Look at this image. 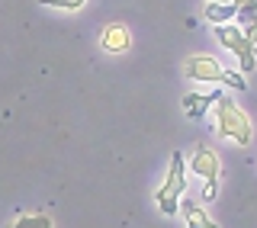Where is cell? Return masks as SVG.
Returning <instances> with one entry per match:
<instances>
[{
	"instance_id": "obj_12",
	"label": "cell",
	"mask_w": 257,
	"mask_h": 228,
	"mask_svg": "<svg viewBox=\"0 0 257 228\" xmlns=\"http://www.w3.org/2000/svg\"><path fill=\"white\" fill-rule=\"evenodd\" d=\"M219 84L231 87V90H247V80H244V74H238V71H222V80H219Z\"/></svg>"
},
{
	"instance_id": "obj_7",
	"label": "cell",
	"mask_w": 257,
	"mask_h": 228,
	"mask_svg": "<svg viewBox=\"0 0 257 228\" xmlns=\"http://www.w3.org/2000/svg\"><path fill=\"white\" fill-rule=\"evenodd\" d=\"M177 212H183V218H187V228H219L212 222V218H209L203 209L196 206V202H180V209H177Z\"/></svg>"
},
{
	"instance_id": "obj_1",
	"label": "cell",
	"mask_w": 257,
	"mask_h": 228,
	"mask_svg": "<svg viewBox=\"0 0 257 228\" xmlns=\"http://www.w3.org/2000/svg\"><path fill=\"white\" fill-rule=\"evenodd\" d=\"M215 119H219V135L231 138L235 145H251V122L238 103H231V96L215 100Z\"/></svg>"
},
{
	"instance_id": "obj_2",
	"label": "cell",
	"mask_w": 257,
	"mask_h": 228,
	"mask_svg": "<svg viewBox=\"0 0 257 228\" xmlns=\"http://www.w3.org/2000/svg\"><path fill=\"white\" fill-rule=\"evenodd\" d=\"M183 190H187V161H183L180 151H174L171 170H167V180H164V186L158 190V206H161V212H164V215H177Z\"/></svg>"
},
{
	"instance_id": "obj_5",
	"label": "cell",
	"mask_w": 257,
	"mask_h": 228,
	"mask_svg": "<svg viewBox=\"0 0 257 228\" xmlns=\"http://www.w3.org/2000/svg\"><path fill=\"white\" fill-rule=\"evenodd\" d=\"M193 170L203 177L206 183H219V154H215L209 145H199L196 154H193Z\"/></svg>"
},
{
	"instance_id": "obj_14",
	"label": "cell",
	"mask_w": 257,
	"mask_h": 228,
	"mask_svg": "<svg viewBox=\"0 0 257 228\" xmlns=\"http://www.w3.org/2000/svg\"><path fill=\"white\" fill-rule=\"evenodd\" d=\"M215 4H241V0H215Z\"/></svg>"
},
{
	"instance_id": "obj_10",
	"label": "cell",
	"mask_w": 257,
	"mask_h": 228,
	"mask_svg": "<svg viewBox=\"0 0 257 228\" xmlns=\"http://www.w3.org/2000/svg\"><path fill=\"white\" fill-rule=\"evenodd\" d=\"M13 228H55V225H52V218H48V215L39 212V215H20L13 222Z\"/></svg>"
},
{
	"instance_id": "obj_9",
	"label": "cell",
	"mask_w": 257,
	"mask_h": 228,
	"mask_svg": "<svg viewBox=\"0 0 257 228\" xmlns=\"http://www.w3.org/2000/svg\"><path fill=\"white\" fill-rule=\"evenodd\" d=\"M203 13H206L209 23H215V26H219V23H231V20H235L238 4H215V0H209Z\"/></svg>"
},
{
	"instance_id": "obj_6",
	"label": "cell",
	"mask_w": 257,
	"mask_h": 228,
	"mask_svg": "<svg viewBox=\"0 0 257 228\" xmlns=\"http://www.w3.org/2000/svg\"><path fill=\"white\" fill-rule=\"evenodd\" d=\"M219 96H222V93H187L180 103H183V109H187V116H190V119H203V116H206V109L212 106Z\"/></svg>"
},
{
	"instance_id": "obj_3",
	"label": "cell",
	"mask_w": 257,
	"mask_h": 228,
	"mask_svg": "<svg viewBox=\"0 0 257 228\" xmlns=\"http://www.w3.org/2000/svg\"><path fill=\"white\" fill-rule=\"evenodd\" d=\"M215 39L222 42V48H228L231 55H238L244 74H251V71L257 68V42H251L238 26H231V23H219V26H215Z\"/></svg>"
},
{
	"instance_id": "obj_11",
	"label": "cell",
	"mask_w": 257,
	"mask_h": 228,
	"mask_svg": "<svg viewBox=\"0 0 257 228\" xmlns=\"http://www.w3.org/2000/svg\"><path fill=\"white\" fill-rule=\"evenodd\" d=\"M235 16L241 23H257V0H241Z\"/></svg>"
},
{
	"instance_id": "obj_8",
	"label": "cell",
	"mask_w": 257,
	"mask_h": 228,
	"mask_svg": "<svg viewBox=\"0 0 257 228\" xmlns=\"http://www.w3.org/2000/svg\"><path fill=\"white\" fill-rule=\"evenodd\" d=\"M103 45L109 48V52H125L128 48V29L122 23H112V26L103 29Z\"/></svg>"
},
{
	"instance_id": "obj_13",
	"label": "cell",
	"mask_w": 257,
	"mask_h": 228,
	"mask_svg": "<svg viewBox=\"0 0 257 228\" xmlns=\"http://www.w3.org/2000/svg\"><path fill=\"white\" fill-rule=\"evenodd\" d=\"M42 7H61V10H80L87 0H39Z\"/></svg>"
},
{
	"instance_id": "obj_4",
	"label": "cell",
	"mask_w": 257,
	"mask_h": 228,
	"mask_svg": "<svg viewBox=\"0 0 257 228\" xmlns=\"http://www.w3.org/2000/svg\"><path fill=\"white\" fill-rule=\"evenodd\" d=\"M183 74L190 80H206V84H219L222 80V64L212 58V55H196L183 64Z\"/></svg>"
}]
</instances>
